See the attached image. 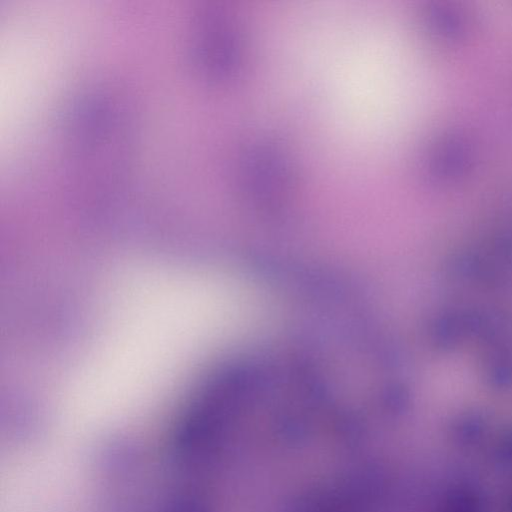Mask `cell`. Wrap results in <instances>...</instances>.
I'll use <instances>...</instances> for the list:
<instances>
[{
    "instance_id": "6da1fadb",
    "label": "cell",
    "mask_w": 512,
    "mask_h": 512,
    "mask_svg": "<svg viewBox=\"0 0 512 512\" xmlns=\"http://www.w3.org/2000/svg\"><path fill=\"white\" fill-rule=\"evenodd\" d=\"M495 4H496V2H495ZM494 13H495V9H494ZM493 19H494V16H493ZM492 23H493V21H492ZM491 28H492V26H491ZM490 32H491V30H490ZM489 36H490V34H489ZM488 39H489V38H488ZM487 43H488V41H487ZM486 46H487V45H486ZM485 50H486V48H485ZM484 53H485V52H484ZM483 57H484V55H483ZM482 61H483V59H482ZM481 65H482V63H481Z\"/></svg>"
}]
</instances>
